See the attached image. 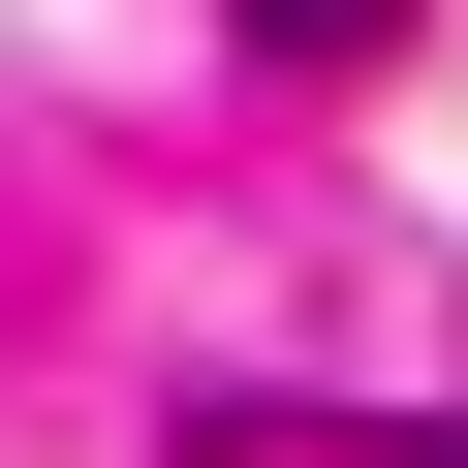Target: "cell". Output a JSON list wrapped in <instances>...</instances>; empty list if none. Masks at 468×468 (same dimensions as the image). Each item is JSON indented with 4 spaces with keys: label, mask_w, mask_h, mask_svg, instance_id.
<instances>
[{
    "label": "cell",
    "mask_w": 468,
    "mask_h": 468,
    "mask_svg": "<svg viewBox=\"0 0 468 468\" xmlns=\"http://www.w3.org/2000/svg\"><path fill=\"white\" fill-rule=\"evenodd\" d=\"M250 32H282V63H406V0H250Z\"/></svg>",
    "instance_id": "obj_1"
},
{
    "label": "cell",
    "mask_w": 468,
    "mask_h": 468,
    "mask_svg": "<svg viewBox=\"0 0 468 468\" xmlns=\"http://www.w3.org/2000/svg\"><path fill=\"white\" fill-rule=\"evenodd\" d=\"M437 468H468V437H437Z\"/></svg>",
    "instance_id": "obj_2"
}]
</instances>
